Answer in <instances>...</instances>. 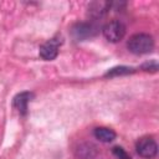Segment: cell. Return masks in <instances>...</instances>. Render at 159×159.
<instances>
[{
    "label": "cell",
    "mask_w": 159,
    "mask_h": 159,
    "mask_svg": "<svg viewBox=\"0 0 159 159\" xmlns=\"http://www.w3.org/2000/svg\"><path fill=\"white\" fill-rule=\"evenodd\" d=\"M127 47L134 55H145L154 48V40L149 34H134L129 37Z\"/></svg>",
    "instance_id": "1"
},
{
    "label": "cell",
    "mask_w": 159,
    "mask_h": 159,
    "mask_svg": "<svg viewBox=\"0 0 159 159\" xmlns=\"http://www.w3.org/2000/svg\"><path fill=\"white\" fill-rule=\"evenodd\" d=\"M103 36L109 42H118L120 41L125 35V26L119 20H113L107 22L102 29Z\"/></svg>",
    "instance_id": "2"
},
{
    "label": "cell",
    "mask_w": 159,
    "mask_h": 159,
    "mask_svg": "<svg viewBox=\"0 0 159 159\" xmlns=\"http://www.w3.org/2000/svg\"><path fill=\"white\" fill-rule=\"evenodd\" d=\"M135 149H137V153L143 157V158H147V159H152L157 155L158 153V145H157V142L150 138V137H143L140 138L137 144H135Z\"/></svg>",
    "instance_id": "3"
},
{
    "label": "cell",
    "mask_w": 159,
    "mask_h": 159,
    "mask_svg": "<svg viewBox=\"0 0 159 159\" xmlns=\"http://www.w3.org/2000/svg\"><path fill=\"white\" fill-rule=\"evenodd\" d=\"M62 40L61 36H55L51 40L46 41L40 47V57L45 61H52L58 55V47L61 45Z\"/></svg>",
    "instance_id": "4"
},
{
    "label": "cell",
    "mask_w": 159,
    "mask_h": 159,
    "mask_svg": "<svg viewBox=\"0 0 159 159\" xmlns=\"http://www.w3.org/2000/svg\"><path fill=\"white\" fill-rule=\"evenodd\" d=\"M34 97V94L31 92H21L19 94H16L14 97V107L15 109H17V112L20 114H26L27 112V104L31 101V98Z\"/></svg>",
    "instance_id": "5"
},
{
    "label": "cell",
    "mask_w": 159,
    "mask_h": 159,
    "mask_svg": "<svg viewBox=\"0 0 159 159\" xmlns=\"http://www.w3.org/2000/svg\"><path fill=\"white\" fill-rule=\"evenodd\" d=\"M94 32H96L94 31V27L91 24H84V22L77 24L72 29V35L77 40H84L87 37H91V36L94 35Z\"/></svg>",
    "instance_id": "6"
},
{
    "label": "cell",
    "mask_w": 159,
    "mask_h": 159,
    "mask_svg": "<svg viewBox=\"0 0 159 159\" xmlns=\"http://www.w3.org/2000/svg\"><path fill=\"white\" fill-rule=\"evenodd\" d=\"M93 135L96 137V139H98L99 142H103V143H109L116 139L114 130L111 128H107V127H97L93 130Z\"/></svg>",
    "instance_id": "7"
},
{
    "label": "cell",
    "mask_w": 159,
    "mask_h": 159,
    "mask_svg": "<svg viewBox=\"0 0 159 159\" xmlns=\"http://www.w3.org/2000/svg\"><path fill=\"white\" fill-rule=\"evenodd\" d=\"M111 6L109 2H93L89 5V14L93 16V17H101L106 11L107 9Z\"/></svg>",
    "instance_id": "8"
},
{
    "label": "cell",
    "mask_w": 159,
    "mask_h": 159,
    "mask_svg": "<svg viewBox=\"0 0 159 159\" xmlns=\"http://www.w3.org/2000/svg\"><path fill=\"white\" fill-rule=\"evenodd\" d=\"M134 70L132 67H128V66H117V67H113L111 68L109 71L106 72V77H117V76H124V75H129V73H133Z\"/></svg>",
    "instance_id": "9"
},
{
    "label": "cell",
    "mask_w": 159,
    "mask_h": 159,
    "mask_svg": "<svg viewBox=\"0 0 159 159\" xmlns=\"http://www.w3.org/2000/svg\"><path fill=\"white\" fill-rule=\"evenodd\" d=\"M112 153H113L114 157H117L118 159H132L130 155H129L122 147H113Z\"/></svg>",
    "instance_id": "10"
},
{
    "label": "cell",
    "mask_w": 159,
    "mask_h": 159,
    "mask_svg": "<svg viewBox=\"0 0 159 159\" xmlns=\"http://www.w3.org/2000/svg\"><path fill=\"white\" fill-rule=\"evenodd\" d=\"M142 68H143L144 71H153V72H155V71L158 70V63H157L155 61H150V62L144 63V65L142 66Z\"/></svg>",
    "instance_id": "11"
}]
</instances>
